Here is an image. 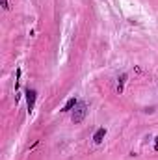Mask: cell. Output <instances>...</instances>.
Masks as SVG:
<instances>
[{
    "instance_id": "obj_1",
    "label": "cell",
    "mask_w": 158,
    "mask_h": 160,
    "mask_svg": "<svg viewBox=\"0 0 158 160\" xmlns=\"http://www.w3.org/2000/svg\"><path fill=\"white\" fill-rule=\"evenodd\" d=\"M86 114H87V104L86 102H78L75 106V112H73V123H82Z\"/></svg>"
},
{
    "instance_id": "obj_2",
    "label": "cell",
    "mask_w": 158,
    "mask_h": 160,
    "mask_svg": "<svg viewBox=\"0 0 158 160\" xmlns=\"http://www.w3.org/2000/svg\"><path fill=\"white\" fill-rule=\"evenodd\" d=\"M24 95H26V104H28V112H32L34 110V106H36V97H37V93H36V89H26L24 91Z\"/></svg>"
},
{
    "instance_id": "obj_3",
    "label": "cell",
    "mask_w": 158,
    "mask_h": 160,
    "mask_svg": "<svg viewBox=\"0 0 158 160\" xmlns=\"http://www.w3.org/2000/svg\"><path fill=\"white\" fill-rule=\"evenodd\" d=\"M104 136H106V128H104V127H101V128H97V132L93 134V142L99 145V143H102Z\"/></svg>"
},
{
    "instance_id": "obj_4",
    "label": "cell",
    "mask_w": 158,
    "mask_h": 160,
    "mask_svg": "<svg viewBox=\"0 0 158 160\" xmlns=\"http://www.w3.org/2000/svg\"><path fill=\"white\" fill-rule=\"evenodd\" d=\"M77 104H78V101H77L75 97H71V99H69V101L65 102V106L62 108V112H71V110H73V108H75Z\"/></svg>"
},
{
    "instance_id": "obj_5",
    "label": "cell",
    "mask_w": 158,
    "mask_h": 160,
    "mask_svg": "<svg viewBox=\"0 0 158 160\" xmlns=\"http://www.w3.org/2000/svg\"><path fill=\"white\" fill-rule=\"evenodd\" d=\"M128 78V75L126 73H123L121 77H119V84H117V93H123V89H125V82Z\"/></svg>"
},
{
    "instance_id": "obj_6",
    "label": "cell",
    "mask_w": 158,
    "mask_h": 160,
    "mask_svg": "<svg viewBox=\"0 0 158 160\" xmlns=\"http://www.w3.org/2000/svg\"><path fill=\"white\" fill-rule=\"evenodd\" d=\"M2 8H4V9H9V4H7V0H2Z\"/></svg>"
},
{
    "instance_id": "obj_7",
    "label": "cell",
    "mask_w": 158,
    "mask_h": 160,
    "mask_svg": "<svg viewBox=\"0 0 158 160\" xmlns=\"http://www.w3.org/2000/svg\"><path fill=\"white\" fill-rule=\"evenodd\" d=\"M155 149H158V136L155 138Z\"/></svg>"
}]
</instances>
